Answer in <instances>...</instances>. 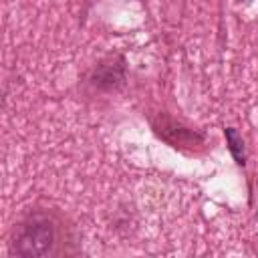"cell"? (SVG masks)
Listing matches in <instances>:
<instances>
[{
    "label": "cell",
    "mask_w": 258,
    "mask_h": 258,
    "mask_svg": "<svg viewBox=\"0 0 258 258\" xmlns=\"http://www.w3.org/2000/svg\"><path fill=\"white\" fill-rule=\"evenodd\" d=\"M58 244L56 224L48 214L36 212L26 216L14 230L12 254L20 258H42L54 252Z\"/></svg>",
    "instance_id": "1"
},
{
    "label": "cell",
    "mask_w": 258,
    "mask_h": 258,
    "mask_svg": "<svg viewBox=\"0 0 258 258\" xmlns=\"http://www.w3.org/2000/svg\"><path fill=\"white\" fill-rule=\"evenodd\" d=\"M153 129L165 143H169L171 147H177V149H194L196 145L204 143V137L200 133L181 125L179 121L171 119L169 115L159 113L157 119L153 121Z\"/></svg>",
    "instance_id": "2"
},
{
    "label": "cell",
    "mask_w": 258,
    "mask_h": 258,
    "mask_svg": "<svg viewBox=\"0 0 258 258\" xmlns=\"http://www.w3.org/2000/svg\"><path fill=\"white\" fill-rule=\"evenodd\" d=\"M123 81V64H101L93 75V85L101 89H111Z\"/></svg>",
    "instance_id": "3"
},
{
    "label": "cell",
    "mask_w": 258,
    "mask_h": 258,
    "mask_svg": "<svg viewBox=\"0 0 258 258\" xmlns=\"http://www.w3.org/2000/svg\"><path fill=\"white\" fill-rule=\"evenodd\" d=\"M224 137H226V145H228V151L232 153L234 161L244 167V165H246V147H244L242 135L238 133V129L226 127V129H224Z\"/></svg>",
    "instance_id": "4"
}]
</instances>
